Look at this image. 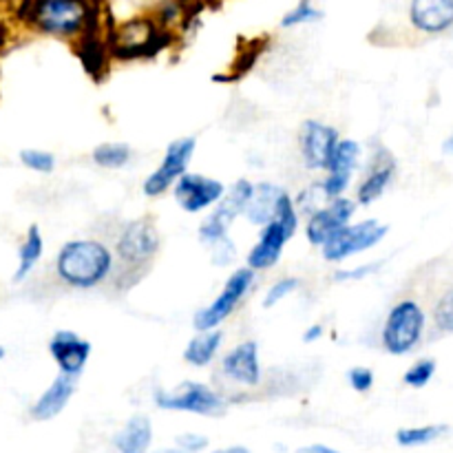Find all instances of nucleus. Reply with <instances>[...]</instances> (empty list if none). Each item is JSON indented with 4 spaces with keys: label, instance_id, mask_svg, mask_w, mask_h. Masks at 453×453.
<instances>
[{
    "label": "nucleus",
    "instance_id": "f257e3e1",
    "mask_svg": "<svg viewBox=\"0 0 453 453\" xmlns=\"http://www.w3.org/2000/svg\"><path fill=\"white\" fill-rule=\"evenodd\" d=\"M113 273L115 252L100 239H71L58 250V279L75 290H93L113 279Z\"/></svg>",
    "mask_w": 453,
    "mask_h": 453
},
{
    "label": "nucleus",
    "instance_id": "f03ea898",
    "mask_svg": "<svg viewBox=\"0 0 453 453\" xmlns=\"http://www.w3.org/2000/svg\"><path fill=\"white\" fill-rule=\"evenodd\" d=\"M159 228L150 215L127 221L115 239L113 279L122 290L135 286L159 252Z\"/></svg>",
    "mask_w": 453,
    "mask_h": 453
},
{
    "label": "nucleus",
    "instance_id": "7ed1b4c3",
    "mask_svg": "<svg viewBox=\"0 0 453 453\" xmlns=\"http://www.w3.org/2000/svg\"><path fill=\"white\" fill-rule=\"evenodd\" d=\"M88 0H31L29 20L38 31L56 38H84L93 27Z\"/></svg>",
    "mask_w": 453,
    "mask_h": 453
},
{
    "label": "nucleus",
    "instance_id": "20e7f679",
    "mask_svg": "<svg viewBox=\"0 0 453 453\" xmlns=\"http://www.w3.org/2000/svg\"><path fill=\"white\" fill-rule=\"evenodd\" d=\"M427 327V314L414 299H401L389 310L380 330V345L392 357H405L414 352L423 341Z\"/></svg>",
    "mask_w": 453,
    "mask_h": 453
},
{
    "label": "nucleus",
    "instance_id": "39448f33",
    "mask_svg": "<svg viewBox=\"0 0 453 453\" xmlns=\"http://www.w3.org/2000/svg\"><path fill=\"white\" fill-rule=\"evenodd\" d=\"M257 273L250 265H242L234 273H230V277L226 279L224 288L219 290V295L212 299L211 305L199 310L193 317V327L197 332L215 330L219 327L226 319H230L234 314V310L242 305V301L246 299L248 292L255 286Z\"/></svg>",
    "mask_w": 453,
    "mask_h": 453
},
{
    "label": "nucleus",
    "instance_id": "423d86ee",
    "mask_svg": "<svg viewBox=\"0 0 453 453\" xmlns=\"http://www.w3.org/2000/svg\"><path fill=\"white\" fill-rule=\"evenodd\" d=\"M252 190H255V184L250 180H246V177L237 180L226 190L224 199L212 208L211 215L202 221V226L197 230V237L203 246L211 248L217 242L228 237V230L233 228L237 217H242L243 211H246L248 202L252 197Z\"/></svg>",
    "mask_w": 453,
    "mask_h": 453
},
{
    "label": "nucleus",
    "instance_id": "0eeeda50",
    "mask_svg": "<svg viewBox=\"0 0 453 453\" xmlns=\"http://www.w3.org/2000/svg\"><path fill=\"white\" fill-rule=\"evenodd\" d=\"M388 233L389 226L379 219H363L357 224L349 221L321 248V255L327 264H343L349 257H357L379 246L388 237Z\"/></svg>",
    "mask_w": 453,
    "mask_h": 453
},
{
    "label": "nucleus",
    "instance_id": "6e6552de",
    "mask_svg": "<svg viewBox=\"0 0 453 453\" xmlns=\"http://www.w3.org/2000/svg\"><path fill=\"white\" fill-rule=\"evenodd\" d=\"M155 405L166 411H186L197 416H219L226 410V401L219 392L203 383L177 385L175 389H157L155 392Z\"/></svg>",
    "mask_w": 453,
    "mask_h": 453
},
{
    "label": "nucleus",
    "instance_id": "1a4fd4ad",
    "mask_svg": "<svg viewBox=\"0 0 453 453\" xmlns=\"http://www.w3.org/2000/svg\"><path fill=\"white\" fill-rule=\"evenodd\" d=\"M197 150V137H180L173 140L164 150L162 164L150 173L142 184V193L146 197H162L164 193L173 190L181 175H186L188 164Z\"/></svg>",
    "mask_w": 453,
    "mask_h": 453
},
{
    "label": "nucleus",
    "instance_id": "9d476101",
    "mask_svg": "<svg viewBox=\"0 0 453 453\" xmlns=\"http://www.w3.org/2000/svg\"><path fill=\"white\" fill-rule=\"evenodd\" d=\"M224 181L215 177H206L202 173H186L173 186V197L177 206L188 215H199V212L215 208L226 195Z\"/></svg>",
    "mask_w": 453,
    "mask_h": 453
},
{
    "label": "nucleus",
    "instance_id": "9b49d317",
    "mask_svg": "<svg viewBox=\"0 0 453 453\" xmlns=\"http://www.w3.org/2000/svg\"><path fill=\"white\" fill-rule=\"evenodd\" d=\"M339 142L341 135L334 127L321 119H305L299 128V150L303 166L310 171H327Z\"/></svg>",
    "mask_w": 453,
    "mask_h": 453
},
{
    "label": "nucleus",
    "instance_id": "f8f14e48",
    "mask_svg": "<svg viewBox=\"0 0 453 453\" xmlns=\"http://www.w3.org/2000/svg\"><path fill=\"white\" fill-rule=\"evenodd\" d=\"M357 206V199H349L345 195H341V197L330 199L326 206L314 211L312 215H308V221H305V239H308L310 246H326L341 228H345L352 221Z\"/></svg>",
    "mask_w": 453,
    "mask_h": 453
},
{
    "label": "nucleus",
    "instance_id": "ddd939ff",
    "mask_svg": "<svg viewBox=\"0 0 453 453\" xmlns=\"http://www.w3.org/2000/svg\"><path fill=\"white\" fill-rule=\"evenodd\" d=\"M394 175H396V159L385 146H379L372 155L365 177L357 188L358 206H372L374 202H379L394 181Z\"/></svg>",
    "mask_w": 453,
    "mask_h": 453
},
{
    "label": "nucleus",
    "instance_id": "4468645a",
    "mask_svg": "<svg viewBox=\"0 0 453 453\" xmlns=\"http://www.w3.org/2000/svg\"><path fill=\"white\" fill-rule=\"evenodd\" d=\"M358 159H361V144L357 140H341L326 171V180L321 181L327 197L334 199L345 195L358 168Z\"/></svg>",
    "mask_w": 453,
    "mask_h": 453
},
{
    "label": "nucleus",
    "instance_id": "2eb2a0df",
    "mask_svg": "<svg viewBox=\"0 0 453 453\" xmlns=\"http://www.w3.org/2000/svg\"><path fill=\"white\" fill-rule=\"evenodd\" d=\"M49 354L62 374L80 376L91 358V343L71 330H58L49 341Z\"/></svg>",
    "mask_w": 453,
    "mask_h": 453
},
{
    "label": "nucleus",
    "instance_id": "dca6fc26",
    "mask_svg": "<svg viewBox=\"0 0 453 453\" xmlns=\"http://www.w3.org/2000/svg\"><path fill=\"white\" fill-rule=\"evenodd\" d=\"M221 372L233 383L243 388H257L261 383V361L259 343L257 341H242L221 358Z\"/></svg>",
    "mask_w": 453,
    "mask_h": 453
},
{
    "label": "nucleus",
    "instance_id": "f3484780",
    "mask_svg": "<svg viewBox=\"0 0 453 453\" xmlns=\"http://www.w3.org/2000/svg\"><path fill=\"white\" fill-rule=\"evenodd\" d=\"M290 239L292 234L277 219L268 221L265 226H261L259 239H257V243L250 248V252L246 257V265H250L255 273H264V270L274 268L279 264V259H281L283 250H286V243Z\"/></svg>",
    "mask_w": 453,
    "mask_h": 453
},
{
    "label": "nucleus",
    "instance_id": "a211bd4d",
    "mask_svg": "<svg viewBox=\"0 0 453 453\" xmlns=\"http://www.w3.org/2000/svg\"><path fill=\"white\" fill-rule=\"evenodd\" d=\"M410 22L425 35H441L453 27V0H411Z\"/></svg>",
    "mask_w": 453,
    "mask_h": 453
},
{
    "label": "nucleus",
    "instance_id": "6ab92c4d",
    "mask_svg": "<svg viewBox=\"0 0 453 453\" xmlns=\"http://www.w3.org/2000/svg\"><path fill=\"white\" fill-rule=\"evenodd\" d=\"M162 31L164 29L155 18H133V20L124 22L115 34V49H119L122 56H140L155 47Z\"/></svg>",
    "mask_w": 453,
    "mask_h": 453
},
{
    "label": "nucleus",
    "instance_id": "aec40b11",
    "mask_svg": "<svg viewBox=\"0 0 453 453\" xmlns=\"http://www.w3.org/2000/svg\"><path fill=\"white\" fill-rule=\"evenodd\" d=\"M75 389H78V376H69L60 372L53 379V383L40 394L38 401L31 405V418L38 420V423H47V420L60 416L65 407L69 405L71 398H73Z\"/></svg>",
    "mask_w": 453,
    "mask_h": 453
},
{
    "label": "nucleus",
    "instance_id": "412c9836",
    "mask_svg": "<svg viewBox=\"0 0 453 453\" xmlns=\"http://www.w3.org/2000/svg\"><path fill=\"white\" fill-rule=\"evenodd\" d=\"M281 193L283 188H279L273 181H259V184H255L250 202H248L246 211H243V217L255 226H265L268 221H273Z\"/></svg>",
    "mask_w": 453,
    "mask_h": 453
},
{
    "label": "nucleus",
    "instance_id": "4be33fe9",
    "mask_svg": "<svg viewBox=\"0 0 453 453\" xmlns=\"http://www.w3.org/2000/svg\"><path fill=\"white\" fill-rule=\"evenodd\" d=\"M153 442V425L149 416H133L115 436V449L119 453H149Z\"/></svg>",
    "mask_w": 453,
    "mask_h": 453
},
{
    "label": "nucleus",
    "instance_id": "5701e85b",
    "mask_svg": "<svg viewBox=\"0 0 453 453\" xmlns=\"http://www.w3.org/2000/svg\"><path fill=\"white\" fill-rule=\"evenodd\" d=\"M221 343H224V332L219 327L215 330H206L195 334L193 339L186 343L184 348V361L193 367H206L219 354Z\"/></svg>",
    "mask_w": 453,
    "mask_h": 453
},
{
    "label": "nucleus",
    "instance_id": "b1692460",
    "mask_svg": "<svg viewBox=\"0 0 453 453\" xmlns=\"http://www.w3.org/2000/svg\"><path fill=\"white\" fill-rule=\"evenodd\" d=\"M42 252H44V239L42 233H40L38 226H29L25 234V242H22L20 252H18V265H16V273H13V281L20 283L34 273V268L38 265V261L42 259Z\"/></svg>",
    "mask_w": 453,
    "mask_h": 453
},
{
    "label": "nucleus",
    "instance_id": "393cba45",
    "mask_svg": "<svg viewBox=\"0 0 453 453\" xmlns=\"http://www.w3.org/2000/svg\"><path fill=\"white\" fill-rule=\"evenodd\" d=\"M91 159L106 171H119L133 159V150L127 142H102L91 150Z\"/></svg>",
    "mask_w": 453,
    "mask_h": 453
},
{
    "label": "nucleus",
    "instance_id": "a878e982",
    "mask_svg": "<svg viewBox=\"0 0 453 453\" xmlns=\"http://www.w3.org/2000/svg\"><path fill=\"white\" fill-rule=\"evenodd\" d=\"M447 432L445 425H425V427H407L398 429L396 432V442L401 447H420L429 445L436 438H441Z\"/></svg>",
    "mask_w": 453,
    "mask_h": 453
},
{
    "label": "nucleus",
    "instance_id": "bb28decb",
    "mask_svg": "<svg viewBox=\"0 0 453 453\" xmlns=\"http://www.w3.org/2000/svg\"><path fill=\"white\" fill-rule=\"evenodd\" d=\"M323 18V12L319 7H314L312 0H299L295 7L288 13H283L281 27L283 29H295V27L310 25V22H317Z\"/></svg>",
    "mask_w": 453,
    "mask_h": 453
},
{
    "label": "nucleus",
    "instance_id": "cd10ccee",
    "mask_svg": "<svg viewBox=\"0 0 453 453\" xmlns=\"http://www.w3.org/2000/svg\"><path fill=\"white\" fill-rule=\"evenodd\" d=\"M20 162L25 164L29 171L49 175V173H53V168H56V155L42 149H22Z\"/></svg>",
    "mask_w": 453,
    "mask_h": 453
},
{
    "label": "nucleus",
    "instance_id": "c85d7f7f",
    "mask_svg": "<svg viewBox=\"0 0 453 453\" xmlns=\"http://www.w3.org/2000/svg\"><path fill=\"white\" fill-rule=\"evenodd\" d=\"M432 317H434V326H436V330L445 332V334H453V286L449 290L442 292L438 303L434 305Z\"/></svg>",
    "mask_w": 453,
    "mask_h": 453
},
{
    "label": "nucleus",
    "instance_id": "c756f323",
    "mask_svg": "<svg viewBox=\"0 0 453 453\" xmlns=\"http://www.w3.org/2000/svg\"><path fill=\"white\" fill-rule=\"evenodd\" d=\"M434 374H436V361H434V358H420V361H416L414 365L405 372L403 380H405V385H410V388L420 389L425 388V385H429Z\"/></svg>",
    "mask_w": 453,
    "mask_h": 453
},
{
    "label": "nucleus",
    "instance_id": "7c9ffc66",
    "mask_svg": "<svg viewBox=\"0 0 453 453\" xmlns=\"http://www.w3.org/2000/svg\"><path fill=\"white\" fill-rule=\"evenodd\" d=\"M299 288H301V279H296V277L277 279V281L268 288V292H265L264 308L265 310L274 308V305L281 303L283 299H288V296H290L295 290H299Z\"/></svg>",
    "mask_w": 453,
    "mask_h": 453
},
{
    "label": "nucleus",
    "instance_id": "2f4dec72",
    "mask_svg": "<svg viewBox=\"0 0 453 453\" xmlns=\"http://www.w3.org/2000/svg\"><path fill=\"white\" fill-rule=\"evenodd\" d=\"M385 261L383 259H376V261H370V264H361L357 265V268H341L334 273V281L336 283H348V281H363V279H370L372 274L379 273L380 268H383Z\"/></svg>",
    "mask_w": 453,
    "mask_h": 453
},
{
    "label": "nucleus",
    "instance_id": "473e14b6",
    "mask_svg": "<svg viewBox=\"0 0 453 453\" xmlns=\"http://www.w3.org/2000/svg\"><path fill=\"white\" fill-rule=\"evenodd\" d=\"M374 380H376V376L370 367H352V370L348 372L349 388L358 394L370 392V389L374 388Z\"/></svg>",
    "mask_w": 453,
    "mask_h": 453
},
{
    "label": "nucleus",
    "instance_id": "72a5a7b5",
    "mask_svg": "<svg viewBox=\"0 0 453 453\" xmlns=\"http://www.w3.org/2000/svg\"><path fill=\"white\" fill-rule=\"evenodd\" d=\"M208 250H211L212 264L219 265V268H221V265L233 264L234 257H237V248H234L233 239H230V237L221 239V242H217L215 246H211V248H208Z\"/></svg>",
    "mask_w": 453,
    "mask_h": 453
},
{
    "label": "nucleus",
    "instance_id": "f704fd0d",
    "mask_svg": "<svg viewBox=\"0 0 453 453\" xmlns=\"http://www.w3.org/2000/svg\"><path fill=\"white\" fill-rule=\"evenodd\" d=\"M177 447H181V449L186 451L199 453L208 447V438L199 436V434H181V436L177 438Z\"/></svg>",
    "mask_w": 453,
    "mask_h": 453
},
{
    "label": "nucleus",
    "instance_id": "c9c22d12",
    "mask_svg": "<svg viewBox=\"0 0 453 453\" xmlns=\"http://www.w3.org/2000/svg\"><path fill=\"white\" fill-rule=\"evenodd\" d=\"M323 336V326L321 323H314V326H310L308 330L303 332V343H314V341H319Z\"/></svg>",
    "mask_w": 453,
    "mask_h": 453
},
{
    "label": "nucleus",
    "instance_id": "e433bc0d",
    "mask_svg": "<svg viewBox=\"0 0 453 453\" xmlns=\"http://www.w3.org/2000/svg\"><path fill=\"white\" fill-rule=\"evenodd\" d=\"M296 453H341V451L330 449V447L326 445H310V447H303V449H299Z\"/></svg>",
    "mask_w": 453,
    "mask_h": 453
},
{
    "label": "nucleus",
    "instance_id": "4c0bfd02",
    "mask_svg": "<svg viewBox=\"0 0 453 453\" xmlns=\"http://www.w3.org/2000/svg\"><path fill=\"white\" fill-rule=\"evenodd\" d=\"M212 453H250V449H246V447H226V449H217Z\"/></svg>",
    "mask_w": 453,
    "mask_h": 453
},
{
    "label": "nucleus",
    "instance_id": "58836bf2",
    "mask_svg": "<svg viewBox=\"0 0 453 453\" xmlns=\"http://www.w3.org/2000/svg\"><path fill=\"white\" fill-rule=\"evenodd\" d=\"M133 4H137V7H157L162 0H131Z\"/></svg>",
    "mask_w": 453,
    "mask_h": 453
},
{
    "label": "nucleus",
    "instance_id": "ea45409f",
    "mask_svg": "<svg viewBox=\"0 0 453 453\" xmlns=\"http://www.w3.org/2000/svg\"><path fill=\"white\" fill-rule=\"evenodd\" d=\"M442 153L453 155V135L447 137V140H445V144H442Z\"/></svg>",
    "mask_w": 453,
    "mask_h": 453
},
{
    "label": "nucleus",
    "instance_id": "a19ab883",
    "mask_svg": "<svg viewBox=\"0 0 453 453\" xmlns=\"http://www.w3.org/2000/svg\"><path fill=\"white\" fill-rule=\"evenodd\" d=\"M157 453H195V451H186L181 447H173V449H159Z\"/></svg>",
    "mask_w": 453,
    "mask_h": 453
},
{
    "label": "nucleus",
    "instance_id": "79ce46f5",
    "mask_svg": "<svg viewBox=\"0 0 453 453\" xmlns=\"http://www.w3.org/2000/svg\"><path fill=\"white\" fill-rule=\"evenodd\" d=\"M4 357H7V349H4V348H3V345H0V361H3V358H4Z\"/></svg>",
    "mask_w": 453,
    "mask_h": 453
}]
</instances>
